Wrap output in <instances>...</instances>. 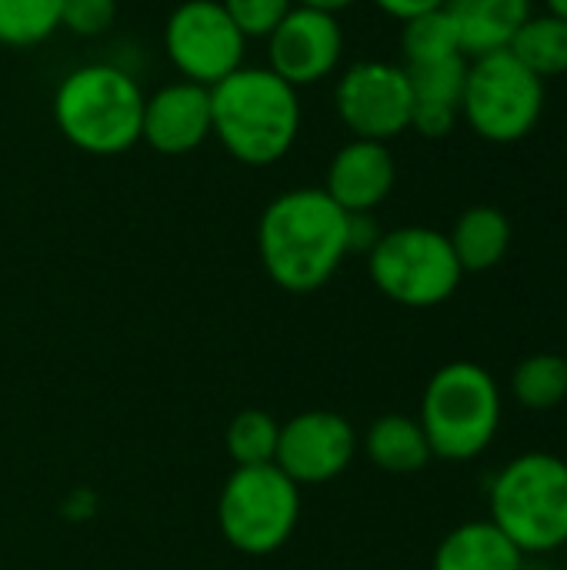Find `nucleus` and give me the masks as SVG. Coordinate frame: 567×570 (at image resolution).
I'll use <instances>...</instances> for the list:
<instances>
[{
	"mask_svg": "<svg viewBox=\"0 0 567 570\" xmlns=\"http://www.w3.org/2000/svg\"><path fill=\"white\" fill-rule=\"evenodd\" d=\"M545 7H548V13H551V17H561V20H567V0H545Z\"/></svg>",
	"mask_w": 567,
	"mask_h": 570,
	"instance_id": "c756f323",
	"label": "nucleus"
},
{
	"mask_svg": "<svg viewBox=\"0 0 567 570\" xmlns=\"http://www.w3.org/2000/svg\"><path fill=\"white\" fill-rule=\"evenodd\" d=\"M211 117L217 144L244 167H271L291 154L301 137V90L271 67H237L211 87Z\"/></svg>",
	"mask_w": 567,
	"mask_h": 570,
	"instance_id": "f03ea898",
	"label": "nucleus"
},
{
	"mask_svg": "<svg viewBox=\"0 0 567 570\" xmlns=\"http://www.w3.org/2000/svg\"><path fill=\"white\" fill-rule=\"evenodd\" d=\"M338 120L361 140H394L411 130V77L404 63L391 60H358L351 63L334 87Z\"/></svg>",
	"mask_w": 567,
	"mask_h": 570,
	"instance_id": "9d476101",
	"label": "nucleus"
},
{
	"mask_svg": "<svg viewBox=\"0 0 567 570\" xmlns=\"http://www.w3.org/2000/svg\"><path fill=\"white\" fill-rule=\"evenodd\" d=\"M221 3L247 40L254 37L264 40L294 7V0H221Z\"/></svg>",
	"mask_w": 567,
	"mask_h": 570,
	"instance_id": "393cba45",
	"label": "nucleus"
},
{
	"mask_svg": "<svg viewBox=\"0 0 567 570\" xmlns=\"http://www.w3.org/2000/svg\"><path fill=\"white\" fill-rule=\"evenodd\" d=\"M448 240L465 274H485L511 250V220L505 210L478 204L454 220Z\"/></svg>",
	"mask_w": 567,
	"mask_h": 570,
	"instance_id": "a211bd4d",
	"label": "nucleus"
},
{
	"mask_svg": "<svg viewBox=\"0 0 567 570\" xmlns=\"http://www.w3.org/2000/svg\"><path fill=\"white\" fill-rule=\"evenodd\" d=\"M431 570H525V554L491 521H468L441 538Z\"/></svg>",
	"mask_w": 567,
	"mask_h": 570,
	"instance_id": "f3484780",
	"label": "nucleus"
},
{
	"mask_svg": "<svg viewBox=\"0 0 567 570\" xmlns=\"http://www.w3.org/2000/svg\"><path fill=\"white\" fill-rule=\"evenodd\" d=\"M374 7L378 10H384L388 17H394V20H411V17H418V13H428V10H438V7H444V0H374Z\"/></svg>",
	"mask_w": 567,
	"mask_h": 570,
	"instance_id": "cd10ccee",
	"label": "nucleus"
},
{
	"mask_svg": "<svg viewBox=\"0 0 567 570\" xmlns=\"http://www.w3.org/2000/svg\"><path fill=\"white\" fill-rule=\"evenodd\" d=\"M545 114V80L511 50L468 57L461 120L488 144L525 140Z\"/></svg>",
	"mask_w": 567,
	"mask_h": 570,
	"instance_id": "6e6552de",
	"label": "nucleus"
},
{
	"mask_svg": "<svg viewBox=\"0 0 567 570\" xmlns=\"http://www.w3.org/2000/svg\"><path fill=\"white\" fill-rule=\"evenodd\" d=\"M508 50L541 80L565 77L567 73V20L541 13L528 17L525 27L515 33Z\"/></svg>",
	"mask_w": 567,
	"mask_h": 570,
	"instance_id": "aec40b11",
	"label": "nucleus"
},
{
	"mask_svg": "<svg viewBox=\"0 0 567 570\" xmlns=\"http://www.w3.org/2000/svg\"><path fill=\"white\" fill-rule=\"evenodd\" d=\"M364 454L384 474H418L434 458L418 417L404 414L378 417L364 434Z\"/></svg>",
	"mask_w": 567,
	"mask_h": 570,
	"instance_id": "6ab92c4d",
	"label": "nucleus"
},
{
	"mask_svg": "<svg viewBox=\"0 0 567 570\" xmlns=\"http://www.w3.org/2000/svg\"><path fill=\"white\" fill-rule=\"evenodd\" d=\"M511 397L535 414L555 411L567 401V357L531 354L511 374Z\"/></svg>",
	"mask_w": 567,
	"mask_h": 570,
	"instance_id": "412c9836",
	"label": "nucleus"
},
{
	"mask_svg": "<svg viewBox=\"0 0 567 570\" xmlns=\"http://www.w3.org/2000/svg\"><path fill=\"white\" fill-rule=\"evenodd\" d=\"M394 184H398V164L391 147L381 140L351 137L344 147L334 150L321 190L344 214H374L391 197Z\"/></svg>",
	"mask_w": 567,
	"mask_h": 570,
	"instance_id": "4468645a",
	"label": "nucleus"
},
{
	"mask_svg": "<svg viewBox=\"0 0 567 570\" xmlns=\"http://www.w3.org/2000/svg\"><path fill=\"white\" fill-rule=\"evenodd\" d=\"M211 134H214L211 87L174 80L157 87L150 97H144L140 140L150 150L164 157H180L197 150Z\"/></svg>",
	"mask_w": 567,
	"mask_h": 570,
	"instance_id": "ddd939ff",
	"label": "nucleus"
},
{
	"mask_svg": "<svg viewBox=\"0 0 567 570\" xmlns=\"http://www.w3.org/2000/svg\"><path fill=\"white\" fill-rule=\"evenodd\" d=\"M358 454V431L338 411H304L281 424L274 464L297 484H328L341 478Z\"/></svg>",
	"mask_w": 567,
	"mask_h": 570,
	"instance_id": "f8f14e48",
	"label": "nucleus"
},
{
	"mask_svg": "<svg viewBox=\"0 0 567 570\" xmlns=\"http://www.w3.org/2000/svg\"><path fill=\"white\" fill-rule=\"evenodd\" d=\"M140 83L117 63H80L53 90V124L90 157H117L140 140Z\"/></svg>",
	"mask_w": 567,
	"mask_h": 570,
	"instance_id": "7ed1b4c3",
	"label": "nucleus"
},
{
	"mask_svg": "<svg viewBox=\"0 0 567 570\" xmlns=\"http://www.w3.org/2000/svg\"><path fill=\"white\" fill-rule=\"evenodd\" d=\"M164 53L180 80L214 87L244 67L247 37L221 0H180L164 23Z\"/></svg>",
	"mask_w": 567,
	"mask_h": 570,
	"instance_id": "1a4fd4ad",
	"label": "nucleus"
},
{
	"mask_svg": "<svg viewBox=\"0 0 567 570\" xmlns=\"http://www.w3.org/2000/svg\"><path fill=\"white\" fill-rule=\"evenodd\" d=\"M381 234L384 230L378 227L374 214H348V247H351V254H364L368 257V250L378 244Z\"/></svg>",
	"mask_w": 567,
	"mask_h": 570,
	"instance_id": "bb28decb",
	"label": "nucleus"
},
{
	"mask_svg": "<svg viewBox=\"0 0 567 570\" xmlns=\"http://www.w3.org/2000/svg\"><path fill=\"white\" fill-rule=\"evenodd\" d=\"M117 20V0H63L60 30L74 37H100Z\"/></svg>",
	"mask_w": 567,
	"mask_h": 570,
	"instance_id": "a878e982",
	"label": "nucleus"
},
{
	"mask_svg": "<svg viewBox=\"0 0 567 570\" xmlns=\"http://www.w3.org/2000/svg\"><path fill=\"white\" fill-rule=\"evenodd\" d=\"M491 524L528 554H551L567 544V461L548 451L511 458L488 488Z\"/></svg>",
	"mask_w": 567,
	"mask_h": 570,
	"instance_id": "20e7f679",
	"label": "nucleus"
},
{
	"mask_svg": "<svg viewBox=\"0 0 567 570\" xmlns=\"http://www.w3.org/2000/svg\"><path fill=\"white\" fill-rule=\"evenodd\" d=\"M548 570H565V568H548Z\"/></svg>",
	"mask_w": 567,
	"mask_h": 570,
	"instance_id": "7c9ffc66",
	"label": "nucleus"
},
{
	"mask_svg": "<svg viewBox=\"0 0 567 570\" xmlns=\"http://www.w3.org/2000/svg\"><path fill=\"white\" fill-rule=\"evenodd\" d=\"M401 53H404V67H421V63L461 57L465 50H461V37H458L451 13L444 7H438V10H428V13L404 20Z\"/></svg>",
	"mask_w": 567,
	"mask_h": 570,
	"instance_id": "4be33fe9",
	"label": "nucleus"
},
{
	"mask_svg": "<svg viewBox=\"0 0 567 570\" xmlns=\"http://www.w3.org/2000/svg\"><path fill=\"white\" fill-rule=\"evenodd\" d=\"M368 274L388 301L411 311L451 301L465 277L448 234L421 224L384 230L368 250Z\"/></svg>",
	"mask_w": 567,
	"mask_h": 570,
	"instance_id": "423d86ee",
	"label": "nucleus"
},
{
	"mask_svg": "<svg viewBox=\"0 0 567 570\" xmlns=\"http://www.w3.org/2000/svg\"><path fill=\"white\" fill-rule=\"evenodd\" d=\"M267 67L291 87H314L341 67L344 27L334 13L294 3L287 17L264 37Z\"/></svg>",
	"mask_w": 567,
	"mask_h": 570,
	"instance_id": "9b49d317",
	"label": "nucleus"
},
{
	"mask_svg": "<svg viewBox=\"0 0 567 570\" xmlns=\"http://www.w3.org/2000/svg\"><path fill=\"white\" fill-rule=\"evenodd\" d=\"M63 0H0V43L37 47L60 30Z\"/></svg>",
	"mask_w": 567,
	"mask_h": 570,
	"instance_id": "b1692460",
	"label": "nucleus"
},
{
	"mask_svg": "<svg viewBox=\"0 0 567 570\" xmlns=\"http://www.w3.org/2000/svg\"><path fill=\"white\" fill-rule=\"evenodd\" d=\"M294 3H301V7H314V10H324V13H341V10H348V7H354L358 0H294Z\"/></svg>",
	"mask_w": 567,
	"mask_h": 570,
	"instance_id": "c85d7f7f",
	"label": "nucleus"
},
{
	"mask_svg": "<svg viewBox=\"0 0 567 570\" xmlns=\"http://www.w3.org/2000/svg\"><path fill=\"white\" fill-rule=\"evenodd\" d=\"M277 438H281V424L267 411L247 407L231 417L224 444L234 468H261V464H274Z\"/></svg>",
	"mask_w": 567,
	"mask_h": 570,
	"instance_id": "5701e85b",
	"label": "nucleus"
},
{
	"mask_svg": "<svg viewBox=\"0 0 567 570\" xmlns=\"http://www.w3.org/2000/svg\"><path fill=\"white\" fill-rule=\"evenodd\" d=\"M411 77L414 110H411V130H418L428 140L448 137L461 120V97L468 80V57H448L421 67H404Z\"/></svg>",
	"mask_w": 567,
	"mask_h": 570,
	"instance_id": "2eb2a0df",
	"label": "nucleus"
},
{
	"mask_svg": "<svg viewBox=\"0 0 567 570\" xmlns=\"http://www.w3.org/2000/svg\"><path fill=\"white\" fill-rule=\"evenodd\" d=\"M501 387L475 361H451L438 367L421 394L418 424L431 454L451 464L481 458L501 431Z\"/></svg>",
	"mask_w": 567,
	"mask_h": 570,
	"instance_id": "39448f33",
	"label": "nucleus"
},
{
	"mask_svg": "<svg viewBox=\"0 0 567 570\" xmlns=\"http://www.w3.org/2000/svg\"><path fill=\"white\" fill-rule=\"evenodd\" d=\"M465 57L508 50L515 33L531 17V0H444Z\"/></svg>",
	"mask_w": 567,
	"mask_h": 570,
	"instance_id": "dca6fc26",
	"label": "nucleus"
},
{
	"mask_svg": "<svg viewBox=\"0 0 567 570\" xmlns=\"http://www.w3.org/2000/svg\"><path fill=\"white\" fill-rule=\"evenodd\" d=\"M301 521V488L277 468H234L217 498V528L224 541L247 554L281 551Z\"/></svg>",
	"mask_w": 567,
	"mask_h": 570,
	"instance_id": "0eeeda50",
	"label": "nucleus"
},
{
	"mask_svg": "<svg viewBox=\"0 0 567 570\" xmlns=\"http://www.w3.org/2000/svg\"><path fill=\"white\" fill-rule=\"evenodd\" d=\"M348 254V214L321 187L277 194L257 220L261 267L287 294L321 291Z\"/></svg>",
	"mask_w": 567,
	"mask_h": 570,
	"instance_id": "f257e3e1",
	"label": "nucleus"
}]
</instances>
